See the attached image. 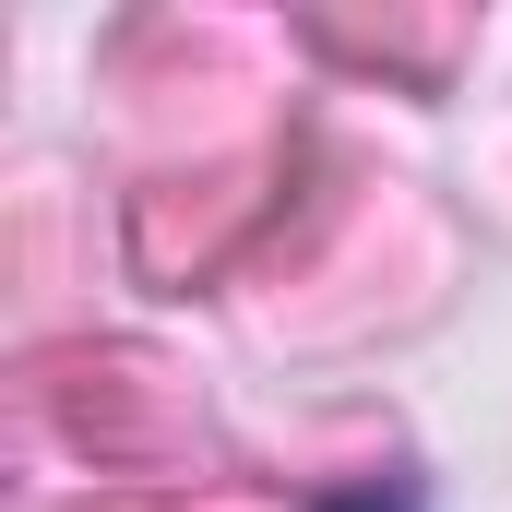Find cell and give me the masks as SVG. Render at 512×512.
Returning <instances> with one entry per match:
<instances>
[{"label": "cell", "mask_w": 512, "mask_h": 512, "mask_svg": "<svg viewBox=\"0 0 512 512\" xmlns=\"http://www.w3.org/2000/svg\"><path fill=\"white\" fill-rule=\"evenodd\" d=\"M322 512H417V501H405V489H334Z\"/></svg>", "instance_id": "obj_1"}]
</instances>
